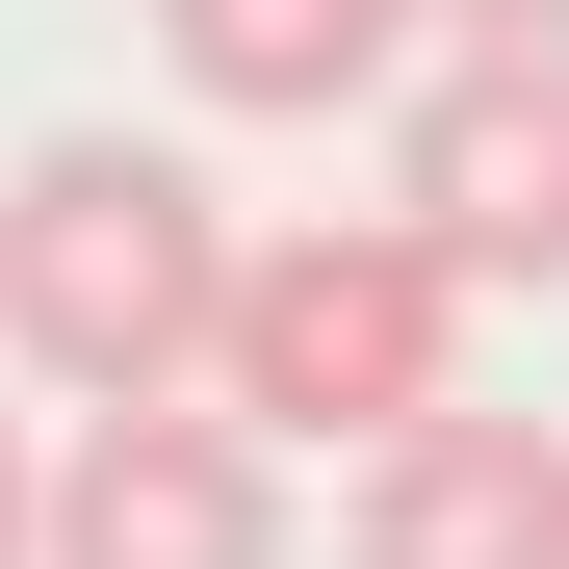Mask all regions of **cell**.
Segmentation results:
<instances>
[{"instance_id":"6da1fadb","label":"cell","mask_w":569,"mask_h":569,"mask_svg":"<svg viewBox=\"0 0 569 569\" xmlns=\"http://www.w3.org/2000/svg\"><path fill=\"white\" fill-rule=\"evenodd\" d=\"M208 311H233V208L156 130H52L27 181H0V362H27L52 415L208 389Z\"/></svg>"},{"instance_id":"7a4b0ae2","label":"cell","mask_w":569,"mask_h":569,"mask_svg":"<svg viewBox=\"0 0 569 569\" xmlns=\"http://www.w3.org/2000/svg\"><path fill=\"white\" fill-rule=\"evenodd\" d=\"M208 389L259 440H389L466 389V259L415 208H311V233H233V311H208Z\"/></svg>"},{"instance_id":"3957f363","label":"cell","mask_w":569,"mask_h":569,"mask_svg":"<svg viewBox=\"0 0 569 569\" xmlns=\"http://www.w3.org/2000/svg\"><path fill=\"white\" fill-rule=\"evenodd\" d=\"M389 208L466 284H569V52L543 27H440L389 78Z\"/></svg>"},{"instance_id":"277c9868","label":"cell","mask_w":569,"mask_h":569,"mask_svg":"<svg viewBox=\"0 0 569 569\" xmlns=\"http://www.w3.org/2000/svg\"><path fill=\"white\" fill-rule=\"evenodd\" d=\"M27 569H284V440L233 389H104V415L52 440Z\"/></svg>"},{"instance_id":"5b68a950","label":"cell","mask_w":569,"mask_h":569,"mask_svg":"<svg viewBox=\"0 0 569 569\" xmlns=\"http://www.w3.org/2000/svg\"><path fill=\"white\" fill-rule=\"evenodd\" d=\"M337 569H569V415H466V389L389 415Z\"/></svg>"},{"instance_id":"8992f818","label":"cell","mask_w":569,"mask_h":569,"mask_svg":"<svg viewBox=\"0 0 569 569\" xmlns=\"http://www.w3.org/2000/svg\"><path fill=\"white\" fill-rule=\"evenodd\" d=\"M156 52H181V104H233V130H337V104H389L440 52V0H156Z\"/></svg>"},{"instance_id":"52a82bcc","label":"cell","mask_w":569,"mask_h":569,"mask_svg":"<svg viewBox=\"0 0 569 569\" xmlns=\"http://www.w3.org/2000/svg\"><path fill=\"white\" fill-rule=\"evenodd\" d=\"M27 518H52V466H27V415H0V569H27Z\"/></svg>"},{"instance_id":"ba28073f","label":"cell","mask_w":569,"mask_h":569,"mask_svg":"<svg viewBox=\"0 0 569 569\" xmlns=\"http://www.w3.org/2000/svg\"><path fill=\"white\" fill-rule=\"evenodd\" d=\"M440 27H543V52H569V0H440Z\"/></svg>"}]
</instances>
